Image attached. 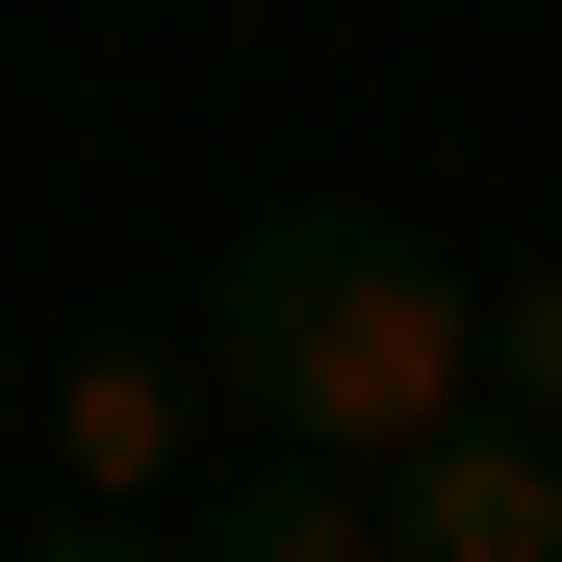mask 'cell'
Wrapping results in <instances>:
<instances>
[{"mask_svg":"<svg viewBox=\"0 0 562 562\" xmlns=\"http://www.w3.org/2000/svg\"><path fill=\"white\" fill-rule=\"evenodd\" d=\"M179 358H205L231 435L384 486L409 435L486 409V281H460L435 231H384V205H256V231L205 256V333H179Z\"/></svg>","mask_w":562,"mask_h":562,"instance_id":"1","label":"cell"},{"mask_svg":"<svg viewBox=\"0 0 562 562\" xmlns=\"http://www.w3.org/2000/svg\"><path fill=\"white\" fill-rule=\"evenodd\" d=\"M26 409H52V486H77V512H179V486H205V435H231L205 358H154V333H77Z\"/></svg>","mask_w":562,"mask_h":562,"instance_id":"2","label":"cell"},{"mask_svg":"<svg viewBox=\"0 0 562 562\" xmlns=\"http://www.w3.org/2000/svg\"><path fill=\"white\" fill-rule=\"evenodd\" d=\"M384 562H562V435H512V409L409 435L384 460Z\"/></svg>","mask_w":562,"mask_h":562,"instance_id":"3","label":"cell"},{"mask_svg":"<svg viewBox=\"0 0 562 562\" xmlns=\"http://www.w3.org/2000/svg\"><path fill=\"white\" fill-rule=\"evenodd\" d=\"M179 562H384V486H358V460H231V486H205V537H179Z\"/></svg>","mask_w":562,"mask_h":562,"instance_id":"4","label":"cell"},{"mask_svg":"<svg viewBox=\"0 0 562 562\" xmlns=\"http://www.w3.org/2000/svg\"><path fill=\"white\" fill-rule=\"evenodd\" d=\"M486 409H512V435H562V256H512V281H486Z\"/></svg>","mask_w":562,"mask_h":562,"instance_id":"5","label":"cell"},{"mask_svg":"<svg viewBox=\"0 0 562 562\" xmlns=\"http://www.w3.org/2000/svg\"><path fill=\"white\" fill-rule=\"evenodd\" d=\"M26 562H179V537H154V512H52Z\"/></svg>","mask_w":562,"mask_h":562,"instance_id":"6","label":"cell"},{"mask_svg":"<svg viewBox=\"0 0 562 562\" xmlns=\"http://www.w3.org/2000/svg\"><path fill=\"white\" fill-rule=\"evenodd\" d=\"M0 409H26V384H0Z\"/></svg>","mask_w":562,"mask_h":562,"instance_id":"7","label":"cell"}]
</instances>
